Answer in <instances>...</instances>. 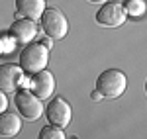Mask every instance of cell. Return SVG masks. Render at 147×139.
<instances>
[{
	"mask_svg": "<svg viewBox=\"0 0 147 139\" xmlns=\"http://www.w3.org/2000/svg\"><path fill=\"white\" fill-rule=\"evenodd\" d=\"M45 12V0H16V14L28 20H39Z\"/></svg>",
	"mask_w": 147,
	"mask_h": 139,
	"instance_id": "30bf717a",
	"label": "cell"
},
{
	"mask_svg": "<svg viewBox=\"0 0 147 139\" xmlns=\"http://www.w3.org/2000/svg\"><path fill=\"white\" fill-rule=\"evenodd\" d=\"M127 88V79L122 71L108 69L100 73L96 79V90L102 94V98H120Z\"/></svg>",
	"mask_w": 147,
	"mask_h": 139,
	"instance_id": "7a4b0ae2",
	"label": "cell"
},
{
	"mask_svg": "<svg viewBox=\"0 0 147 139\" xmlns=\"http://www.w3.org/2000/svg\"><path fill=\"white\" fill-rule=\"evenodd\" d=\"M30 88L39 100H45L55 90V79H53V75L49 71H41V73L34 75V79L30 82Z\"/></svg>",
	"mask_w": 147,
	"mask_h": 139,
	"instance_id": "9c48e42d",
	"label": "cell"
},
{
	"mask_svg": "<svg viewBox=\"0 0 147 139\" xmlns=\"http://www.w3.org/2000/svg\"><path fill=\"white\" fill-rule=\"evenodd\" d=\"M145 92H147V82H145Z\"/></svg>",
	"mask_w": 147,
	"mask_h": 139,
	"instance_id": "d6986e66",
	"label": "cell"
},
{
	"mask_svg": "<svg viewBox=\"0 0 147 139\" xmlns=\"http://www.w3.org/2000/svg\"><path fill=\"white\" fill-rule=\"evenodd\" d=\"M47 61H49V49L41 45L39 41L28 43L20 53V67L28 75H37V73L45 71Z\"/></svg>",
	"mask_w": 147,
	"mask_h": 139,
	"instance_id": "6da1fadb",
	"label": "cell"
},
{
	"mask_svg": "<svg viewBox=\"0 0 147 139\" xmlns=\"http://www.w3.org/2000/svg\"><path fill=\"white\" fill-rule=\"evenodd\" d=\"M90 98H92V102H100V100H102V94L98 92V90H92V92H90Z\"/></svg>",
	"mask_w": 147,
	"mask_h": 139,
	"instance_id": "9a60e30c",
	"label": "cell"
},
{
	"mask_svg": "<svg viewBox=\"0 0 147 139\" xmlns=\"http://www.w3.org/2000/svg\"><path fill=\"white\" fill-rule=\"evenodd\" d=\"M39 139H67V137H65V133H63L61 128L45 126V128H41V131H39Z\"/></svg>",
	"mask_w": 147,
	"mask_h": 139,
	"instance_id": "7c38bea8",
	"label": "cell"
},
{
	"mask_svg": "<svg viewBox=\"0 0 147 139\" xmlns=\"http://www.w3.org/2000/svg\"><path fill=\"white\" fill-rule=\"evenodd\" d=\"M10 35L12 39H16L18 43H32V39H35L37 35V26L34 20H28V18H20L10 26Z\"/></svg>",
	"mask_w": 147,
	"mask_h": 139,
	"instance_id": "ba28073f",
	"label": "cell"
},
{
	"mask_svg": "<svg viewBox=\"0 0 147 139\" xmlns=\"http://www.w3.org/2000/svg\"><path fill=\"white\" fill-rule=\"evenodd\" d=\"M39 43H41V45H45L47 49H51V47H53V41H51V37H45V39H41Z\"/></svg>",
	"mask_w": 147,
	"mask_h": 139,
	"instance_id": "2e32d148",
	"label": "cell"
},
{
	"mask_svg": "<svg viewBox=\"0 0 147 139\" xmlns=\"http://www.w3.org/2000/svg\"><path fill=\"white\" fill-rule=\"evenodd\" d=\"M88 2H94V4H106L108 0H88Z\"/></svg>",
	"mask_w": 147,
	"mask_h": 139,
	"instance_id": "e0dca14e",
	"label": "cell"
},
{
	"mask_svg": "<svg viewBox=\"0 0 147 139\" xmlns=\"http://www.w3.org/2000/svg\"><path fill=\"white\" fill-rule=\"evenodd\" d=\"M16 106H18L20 114H22L26 120H30V122H35L37 118H41V114H43V104H41V100H39L32 90H26V88L16 94Z\"/></svg>",
	"mask_w": 147,
	"mask_h": 139,
	"instance_id": "5b68a950",
	"label": "cell"
},
{
	"mask_svg": "<svg viewBox=\"0 0 147 139\" xmlns=\"http://www.w3.org/2000/svg\"><path fill=\"white\" fill-rule=\"evenodd\" d=\"M6 108H8V98H6V94L0 90V114L6 112Z\"/></svg>",
	"mask_w": 147,
	"mask_h": 139,
	"instance_id": "5bb4252c",
	"label": "cell"
},
{
	"mask_svg": "<svg viewBox=\"0 0 147 139\" xmlns=\"http://www.w3.org/2000/svg\"><path fill=\"white\" fill-rule=\"evenodd\" d=\"M45 116L47 120L51 122V126H55V128H61L65 129L71 124V116H73V110H71V106L65 98H61V96H57L55 100H51L45 108Z\"/></svg>",
	"mask_w": 147,
	"mask_h": 139,
	"instance_id": "8992f818",
	"label": "cell"
},
{
	"mask_svg": "<svg viewBox=\"0 0 147 139\" xmlns=\"http://www.w3.org/2000/svg\"><path fill=\"white\" fill-rule=\"evenodd\" d=\"M22 129V120L14 112H2L0 114V135L2 137H16Z\"/></svg>",
	"mask_w": 147,
	"mask_h": 139,
	"instance_id": "8fae6325",
	"label": "cell"
},
{
	"mask_svg": "<svg viewBox=\"0 0 147 139\" xmlns=\"http://www.w3.org/2000/svg\"><path fill=\"white\" fill-rule=\"evenodd\" d=\"M39 20H41V28H43L47 37H51V39H63L67 35L69 22L61 10H57V8H45L43 16Z\"/></svg>",
	"mask_w": 147,
	"mask_h": 139,
	"instance_id": "3957f363",
	"label": "cell"
},
{
	"mask_svg": "<svg viewBox=\"0 0 147 139\" xmlns=\"http://www.w3.org/2000/svg\"><path fill=\"white\" fill-rule=\"evenodd\" d=\"M24 82V69L20 65L4 63L0 65V90L2 92H12Z\"/></svg>",
	"mask_w": 147,
	"mask_h": 139,
	"instance_id": "52a82bcc",
	"label": "cell"
},
{
	"mask_svg": "<svg viewBox=\"0 0 147 139\" xmlns=\"http://www.w3.org/2000/svg\"><path fill=\"white\" fill-rule=\"evenodd\" d=\"M125 10H127V14H131V16H141L145 12V4L141 0H129L127 6H125Z\"/></svg>",
	"mask_w": 147,
	"mask_h": 139,
	"instance_id": "4fadbf2b",
	"label": "cell"
},
{
	"mask_svg": "<svg viewBox=\"0 0 147 139\" xmlns=\"http://www.w3.org/2000/svg\"><path fill=\"white\" fill-rule=\"evenodd\" d=\"M0 55H2V45H0Z\"/></svg>",
	"mask_w": 147,
	"mask_h": 139,
	"instance_id": "ac0fdd59",
	"label": "cell"
},
{
	"mask_svg": "<svg viewBox=\"0 0 147 139\" xmlns=\"http://www.w3.org/2000/svg\"><path fill=\"white\" fill-rule=\"evenodd\" d=\"M125 18H127V10L122 2H106L96 12V22L102 28H120L122 24H125Z\"/></svg>",
	"mask_w": 147,
	"mask_h": 139,
	"instance_id": "277c9868",
	"label": "cell"
}]
</instances>
